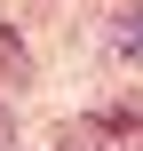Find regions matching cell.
<instances>
[{
	"label": "cell",
	"mask_w": 143,
	"mask_h": 151,
	"mask_svg": "<svg viewBox=\"0 0 143 151\" xmlns=\"http://www.w3.org/2000/svg\"><path fill=\"white\" fill-rule=\"evenodd\" d=\"M56 151H143V104H119V111H103V119H72Z\"/></svg>",
	"instance_id": "1"
},
{
	"label": "cell",
	"mask_w": 143,
	"mask_h": 151,
	"mask_svg": "<svg viewBox=\"0 0 143 151\" xmlns=\"http://www.w3.org/2000/svg\"><path fill=\"white\" fill-rule=\"evenodd\" d=\"M111 48L119 56H143V8H119L111 16Z\"/></svg>",
	"instance_id": "2"
},
{
	"label": "cell",
	"mask_w": 143,
	"mask_h": 151,
	"mask_svg": "<svg viewBox=\"0 0 143 151\" xmlns=\"http://www.w3.org/2000/svg\"><path fill=\"white\" fill-rule=\"evenodd\" d=\"M24 72H32V64H24V48H16V32H0V88H8V80H24Z\"/></svg>",
	"instance_id": "3"
},
{
	"label": "cell",
	"mask_w": 143,
	"mask_h": 151,
	"mask_svg": "<svg viewBox=\"0 0 143 151\" xmlns=\"http://www.w3.org/2000/svg\"><path fill=\"white\" fill-rule=\"evenodd\" d=\"M16 143V111H8V104H0V151Z\"/></svg>",
	"instance_id": "4"
}]
</instances>
